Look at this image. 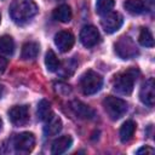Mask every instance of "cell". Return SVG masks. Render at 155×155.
Wrapping results in <instances>:
<instances>
[{
    "label": "cell",
    "mask_w": 155,
    "mask_h": 155,
    "mask_svg": "<svg viewBox=\"0 0 155 155\" xmlns=\"http://www.w3.org/2000/svg\"><path fill=\"white\" fill-rule=\"evenodd\" d=\"M38 5L31 0H13L8 12L15 23L23 24L31 19L38 13Z\"/></svg>",
    "instance_id": "6da1fadb"
},
{
    "label": "cell",
    "mask_w": 155,
    "mask_h": 155,
    "mask_svg": "<svg viewBox=\"0 0 155 155\" xmlns=\"http://www.w3.org/2000/svg\"><path fill=\"white\" fill-rule=\"evenodd\" d=\"M139 76V70L137 68H130L115 76L114 88L121 94H131L134 87V82Z\"/></svg>",
    "instance_id": "7a4b0ae2"
},
{
    "label": "cell",
    "mask_w": 155,
    "mask_h": 155,
    "mask_svg": "<svg viewBox=\"0 0 155 155\" xmlns=\"http://www.w3.org/2000/svg\"><path fill=\"white\" fill-rule=\"evenodd\" d=\"M103 107H104L105 113L111 120L121 119L127 111V103L124 99L119 97H114V96L105 97L103 101Z\"/></svg>",
    "instance_id": "3957f363"
},
{
    "label": "cell",
    "mask_w": 155,
    "mask_h": 155,
    "mask_svg": "<svg viewBox=\"0 0 155 155\" xmlns=\"http://www.w3.org/2000/svg\"><path fill=\"white\" fill-rule=\"evenodd\" d=\"M102 85H103V78L93 70L85 71L80 79L81 91L84 92V94H87V96L97 93L101 90Z\"/></svg>",
    "instance_id": "277c9868"
},
{
    "label": "cell",
    "mask_w": 155,
    "mask_h": 155,
    "mask_svg": "<svg viewBox=\"0 0 155 155\" xmlns=\"http://www.w3.org/2000/svg\"><path fill=\"white\" fill-rule=\"evenodd\" d=\"M115 53L122 59H130L138 54V47L130 36H121L114 44Z\"/></svg>",
    "instance_id": "5b68a950"
},
{
    "label": "cell",
    "mask_w": 155,
    "mask_h": 155,
    "mask_svg": "<svg viewBox=\"0 0 155 155\" xmlns=\"http://www.w3.org/2000/svg\"><path fill=\"white\" fill-rule=\"evenodd\" d=\"M12 144L16 153L29 154L35 147V137L30 132H22L15 136Z\"/></svg>",
    "instance_id": "8992f818"
},
{
    "label": "cell",
    "mask_w": 155,
    "mask_h": 155,
    "mask_svg": "<svg viewBox=\"0 0 155 155\" xmlns=\"http://www.w3.org/2000/svg\"><path fill=\"white\" fill-rule=\"evenodd\" d=\"M122 22H124V18L119 12H109V13L104 15L101 19L102 28L108 34H111V33H115L116 30H119L120 27L122 25Z\"/></svg>",
    "instance_id": "52a82bcc"
},
{
    "label": "cell",
    "mask_w": 155,
    "mask_h": 155,
    "mask_svg": "<svg viewBox=\"0 0 155 155\" xmlns=\"http://www.w3.org/2000/svg\"><path fill=\"white\" fill-rule=\"evenodd\" d=\"M8 119L15 126H24L29 121V108L27 105H15L8 110Z\"/></svg>",
    "instance_id": "ba28073f"
},
{
    "label": "cell",
    "mask_w": 155,
    "mask_h": 155,
    "mask_svg": "<svg viewBox=\"0 0 155 155\" xmlns=\"http://www.w3.org/2000/svg\"><path fill=\"white\" fill-rule=\"evenodd\" d=\"M101 40L99 31L93 25H85L80 31V41L85 47H93Z\"/></svg>",
    "instance_id": "9c48e42d"
},
{
    "label": "cell",
    "mask_w": 155,
    "mask_h": 155,
    "mask_svg": "<svg viewBox=\"0 0 155 155\" xmlns=\"http://www.w3.org/2000/svg\"><path fill=\"white\" fill-rule=\"evenodd\" d=\"M74 35L68 30H61L54 35V44L61 52H68L74 45Z\"/></svg>",
    "instance_id": "30bf717a"
},
{
    "label": "cell",
    "mask_w": 155,
    "mask_h": 155,
    "mask_svg": "<svg viewBox=\"0 0 155 155\" xmlns=\"http://www.w3.org/2000/svg\"><path fill=\"white\" fill-rule=\"evenodd\" d=\"M70 109L79 119L91 120L96 116V113L91 107H88L87 104H85L80 101H76V99L70 102Z\"/></svg>",
    "instance_id": "8fae6325"
},
{
    "label": "cell",
    "mask_w": 155,
    "mask_h": 155,
    "mask_svg": "<svg viewBox=\"0 0 155 155\" xmlns=\"http://www.w3.org/2000/svg\"><path fill=\"white\" fill-rule=\"evenodd\" d=\"M139 98L145 105H148V107L154 105L155 92H154V79L153 78H149L142 85L140 91H139Z\"/></svg>",
    "instance_id": "7c38bea8"
},
{
    "label": "cell",
    "mask_w": 155,
    "mask_h": 155,
    "mask_svg": "<svg viewBox=\"0 0 155 155\" xmlns=\"http://www.w3.org/2000/svg\"><path fill=\"white\" fill-rule=\"evenodd\" d=\"M73 144V138L70 136H62L53 140L51 147V153L54 155H61L65 153Z\"/></svg>",
    "instance_id": "4fadbf2b"
},
{
    "label": "cell",
    "mask_w": 155,
    "mask_h": 155,
    "mask_svg": "<svg viewBox=\"0 0 155 155\" xmlns=\"http://www.w3.org/2000/svg\"><path fill=\"white\" fill-rule=\"evenodd\" d=\"M62 130V120L59 116L52 114L46 121L44 126V133L46 136H54Z\"/></svg>",
    "instance_id": "5bb4252c"
},
{
    "label": "cell",
    "mask_w": 155,
    "mask_h": 155,
    "mask_svg": "<svg viewBox=\"0 0 155 155\" xmlns=\"http://www.w3.org/2000/svg\"><path fill=\"white\" fill-rule=\"evenodd\" d=\"M136 122L132 120H127L122 124L120 128V140L122 143H127L133 138V134L136 132Z\"/></svg>",
    "instance_id": "9a60e30c"
},
{
    "label": "cell",
    "mask_w": 155,
    "mask_h": 155,
    "mask_svg": "<svg viewBox=\"0 0 155 155\" xmlns=\"http://www.w3.org/2000/svg\"><path fill=\"white\" fill-rule=\"evenodd\" d=\"M39 51H40V46L38 42L35 41H28L25 42L23 46H22V52H21V56L23 59H34L38 57L39 54Z\"/></svg>",
    "instance_id": "2e32d148"
},
{
    "label": "cell",
    "mask_w": 155,
    "mask_h": 155,
    "mask_svg": "<svg viewBox=\"0 0 155 155\" xmlns=\"http://www.w3.org/2000/svg\"><path fill=\"white\" fill-rule=\"evenodd\" d=\"M52 16L56 21L61 23H68L71 19V10L69 5H61L56 7L52 12Z\"/></svg>",
    "instance_id": "e0dca14e"
},
{
    "label": "cell",
    "mask_w": 155,
    "mask_h": 155,
    "mask_svg": "<svg viewBox=\"0 0 155 155\" xmlns=\"http://www.w3.org/2000/svg\"><path fill=\"white\" fill-rule=\"evenodd\" d=\"M125 10L131 15H140L145 10V4L143 0H126L124 2Z\"/></svg>",
    "instance_id": "ac0fdd59"
},
{
    "label": "cell",
    "mask_w": 155,
    "mask_h": 155,
    "mask_svg": "<svg viewBox=\"0 0 155 155\" xmlns=\"http://www.w3.org/2000/svg\"><path fill=\"white\" fill-rule=\"evenodd\" d=\"M36 115L38 119L40 121H46L51 115H52V110H51V104L46 99H41L38 104V109H36Z\"/></svg>",
    "instance_id": "d6986e66"
},
{
    "label": "cell",
    "mask_w": 155,
    "mask_h": 155,
    "mask_svg": "<svg viewBox=\"0 0 155 155\" xmlns=\"http://www.w3.org/2000/svg\"><path fill=\"white\" fill-rule=\"evenodd\" d=\"M15 51V42L10 35H2L0 38V53L11 56Z\"/></svg>",
    "instance_id": "ffe728a7"
},
{
    "label": "cell",
    "mask_w": 155,
    "mask_h": 155,
    "mask_svg": "<svg viewBox=\"0 0 155 155\" xmlns=\"http://www.w3.org/2000/svg\"><path fill=\"white\" fill-rule=\"evenodd\" d=\"M45 65H46L47 70L51 71V73H54V71H57L59 69L61 63H59L56 53L52 50H48L46 52V56H45Z\"/></svg>",
    "instance_id": "44dd1931"
},
{
    "label": "cell",
    "mask_w": 155,
    "mask_h": 155,
    "mask_svg": "<svg viewBox=\"0 0 155 155\" xmlns=\"http://www.w3.org/2000/svg\"><path fill=\"white\" fill-rule=\"evenodd\" d=\"M138 41L142 46L144 47H153L154 46V38L151 31L148 28H142L139 36H138Z\"/></svg>",
    "instance_id": "7402d4cb"
},
{
    "label": "cell",
    "mask_w": 155,
    "mask_h": 155,
    "mask_svg": "<svg viewBox=\"0 0 155 155\" xmlns=\"http://www.w3.org/2000/svg\"><path fill=\"white\" fill-rule=\"evenodd\" d=\"M114 7V0H97L96 1V12L101 16H104L111 12Z\"/></svg>",
    "instance_id": "603a6c76"
},
{
    "label": "cell",
    "mask_w": 155,
    "mask_h": 155,
    "mask_svg": "<svg viewBox=\"0 0 155 155\" xmlns=\"http://www.w3.org/2000/svg\"><path fill=\"white\" fill-rule=\"evenodd\" d=\"M78 67V62L74 59V58H71V59H69V61H65L64 62V67H63V73H62V75L63 76H69V75H71L73 73H74V70H75V68Z\"/></svg>",
    "instance_id": "cb8c5ba5"
},
{
    "label": "cell",
    "mask_w": 155,
    "mask_h": 155,
    "mask_svg": "<svg viewBox=\"0 0 155 155\" xmlns=\"http://www.w3.org/2000/svg\"><path fill=\"white\" fill-rule=\"evenodd\" d=\"M153 153H154V149L150 148V147H148V145L142 147L140 149L137 150V154H139V155H140V154H145V155H147V154H153Z\"/></svg>",
    "instance_id": "d4e9b609"
},
{
    "label": "cell",
    "mask_w": 155,
    "mask_h": 155,
    "mask_svg": "<svg viewBox=\"0 0 155 155\" xmlns=\"http://www.w3.org/2000/svg\"><path fill=\"white\" fill-rule=\"evenodd\" d=\"M6 67H7V61H6L4 57L0 56V74H2V73L5 71Z\"/></svg>",
    "instance_id": "484cf974"
},
{
    "label": "cell",
    "mask_w": 155,
    "mask_h": 155,
    "mask_svg": "<svg viewBox=\"0 0 155 155\" xmlns=\"http://www.w3.org/2000/svg\"><path fill=\"white\" fill-rule=\"evenodd\" d=\"M2 93H4V86L0 84V98H1V96H2Z\"/></svg>",
    "instance_id": "4316f807"
},
{
    "label": "cell",
    "mask_w": 155,
    "mask_h": 155,
    "mask_svg": "<svg viewBox=\"0 0 155 155\" xmlns=\"http://www.w3.org/2000/svg\"><path fill=\"white\" fill-rule=\"evenodd\" d=\"M1 126H2V121H1V119H0V130H1Z\"/></svg>",
    "instance_id": "83f0119b"
},
{
    "label": "cell",
    "mask_w": 155,
    "mask_h": 155,
    "mask_svg": "<svg viewBox=\"0 0 155 155\" xmlns=\"http://www.w3.org/2000/svg\"><path fill=\"white\" fill-rule=\"evenodd\" d=\"M0 22H1V15H0Z\"/></svg>",
    "instance_id": "f1b7e54d"
}]
</instances>
